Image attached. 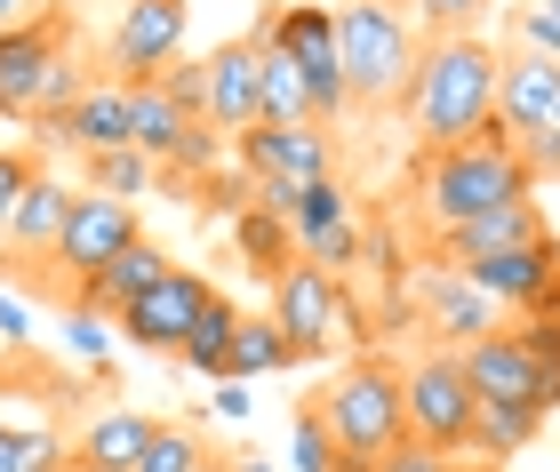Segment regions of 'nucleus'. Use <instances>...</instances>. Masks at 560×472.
<instances>
[{
  "label": "nucleus",
  "mask_w": 560,
  "mask_h": 472,
  "mask_svg": "<svg viewBox=\"0 0 560 472\" xmlns=\"http://www.w3.org/2000/svg\"><path fill=\"white\" fill-rule=\"evenodd\" d=\"M456 472H504V464H456Z\"/></svg>",
  "instance_id": "3c124183"
},
{
  "label": "nucleus",
  "mask_w": 560,
  "mask_h": 472,
  "mask_svg": "<svg viewBox=\"0 0 560 472\" xmlns=\"http://www.w3.org/2000/svg\"><path fill=\"white\" fill-rule=\"evenodd\" d=\"M72 472H96V464H72Z\"/></svg>",
  "instance_id": "864d4df0"
},
{
  "label": "nucleus",
  "mask_w": 560,
  "mask_h": 472,
  "mask_svg": "<svg viewBox=\"0 0 560 472\" xmlns=\"http://www.w3.org/2000/svg\"><path fill=\"white\" fill-rule=\"evenodd\" d=\"M224 472H272V464H257V457H241V464H224Z\"/></svg>",
  "instance_id": "49530a36"
},
{
  "label": "nucleus",
  "mask_w": 560,
  "mask_h": 472,
  "mask_svg": "<svg viewBox=\"0 0 560 472\" xmlns=\"http://www.w3.org/2000/svg\"><path fill=\"white\" fill-rule=\"evenodd\" d=\"M137 88V153L144 161H176V153H185V137H192V120L185 113H176V96L161 88V81H129Z\"/></svg>",
  "instance_id": "bb28decb"
},
{
  "label": "nucleus",
  "mask_w": 560,
  "mask_h": 472,
  "mask_svg": "<svg viewBox=\"0 0 560 472\" xmlns=\"http://www.w3.org/2000/svg\"><path fill=\"white\" fill-rule=\"evenodd\" d=\"M72 40H81V16L72 9H40V16L0 24V120H33L48 64H57Z\"/></svg>",
  "instance_id": "6e6552de"
},
{
  "label": "nucleus",
  "mask_w": 560,
  "mask_h": 472,
  "mask_svg": "<svg viewBox=\"0 0 560 472\" xmlns=\"http://www.w3.org/2000/svg\"><path fill=\"white\" fill-rule=\"evenodd\" d=\"M209 409L224 416V425H241V416H257V392H248L241 377H224V385H217V401H209Z\"/></svg>",
  "instance_id": "c03bdc74"
},
{
  "label": "nucleus",
  "mask_w": 560,
  "mask_h": 472,
  "mask_svg": "<svg viewBox=\"0 0 560 472\" xmlns=\"http://www.w3.org/2000/svg\"><path fill=\"white\" fill-rule=\"evenodd\" d=\"M233 233H241V257H248V272H257L265 288H272V281H280L289 264H304V257H296V233L280 225V216H265L257 201L241 209V225H233Z\"/></svg>",
  "instance_id": "c756f323"
},
{
  "label": "nucleus",
  "mask_w": 560,
  "mask_h": 472,
  "mask_svg": "<svg viewBox=\"0 0 560 472\" xmlns=\"http://www.w3.org/2000/svg\"><path fill=\"white\" fill-rule=\"evenodd\" d=\"M233 337H241V305H233V296L217 288V305L200 312V329H192V344H185V353H176V361H185L192 377L224 385V377H233Z\"/></svg>",
  "instance_id": "cd10ccee"
},
{
  "label": "nucleus",
  "mask_w": 560,
  "mask_h": 472,
  "mask_svg": "<svg viewBox=\"0 0 560 472\" xmlns=\"http://www.w3.org/2000/svg\"><path fill=\"white\" fill-rule=\"evenodd\" d=\"M417 312H424V329L441 337L448 353H465V344L513 329V312H504L497 296L472 281V272H456V264H424V272H417Z\"/></svg>",
  "instance_id": "f8f14e48"
},
{
  "label": "nucleus",
  "mask_w": 560,
  "mask_h": 472,
  "mask_svg": "<svg viewBox=\"0 0 560 472\" xmlns=\"http://www.w3.org/2000/svg\"><path fill=\"white\" fill-rule=\"evenodd\" d=\"M385 472H456V457H441V449H424V440H409V449H393V457H385Z\"/></svg>",
  "instance_id": "37998d69"
},
{
  "label": "nucleus",
  "mask_w": 560,
  "mask_h": 472,
  "mask_svg": "<svg viewBox=\"0 0 560 472\" xmlns=\"http://www.w3.org/2000/svg\"><path fill=\"white\" fill-rule=\"evenodd\" d=\"M545 233H552V225H545L537 192H528V201H504V209H489V216H472V225H456V233H441V240H424V264H480V257H513V248L545 240Z\"/></svg>",
  "instance_id": "f3484780"
},
{
  "label": "nucleus",
  "mask_w": 560,
  "mask_h": 472,
  "mask_svg": "<svg viewBox=\"0 0 560 472\" xmlns=\"http://www.w3.org/2000/svg\"><path fill=\"white\" fill-rule=\"evenodd\" d=\"M552 96H560V64L513 40V57H504V72H497V120H504L513 137H521V129H545V120H552Z\"/></svg>",
  "instance_id": "412c9836"
},
{
  "label": "nucleus",
  "mask_w": 560,
  "mask_h": 472,
  "mask_svg": "<svg viewBox=\"0 0 560 472\" xmlns=\"http://www.w3.org/2000/svg\"><path fill=\"white\" fill-rule=\"evenodd\" d=\"M545 129H552V137H560V96H552V120H545Z\"/></svg>",
  "instance_id": "8fccbe9b"
},
{
  "label": "nucleus",
  "mask_w": 560,
  "mask_h": 472,
  "mask_svg": "<svg viewBox=\"0 0 560 472\" xmlns=\"http://www.w3.org/2000/svg\"><path fill=\"white\" fill-rule=\"evenodd\" d=\"M137 240H144V225H137V209H129V201H105V192H81V201H72V216H65V240H57V272H48V281H57V288L72 296L81 281H96L105 264H120V257H129Z\"/></svg>",
  "instance_id": "1a4fd4ad"
},
{
  "label": "nucleus",
  "mask_w": 560,
  "mask_h": 472,
  "mask_svg": "<svg viewBox=\"0 0 560 472\" xmlns=\"http://www.w3.org/2000/svg\"><path fill=\"white\" fill-rule=\"evenodd\" d=\"M497 72H504V57L480 33L424 40V64H417L409 96H400L417 153H448V144H472L497 129Z\"/></svg>",
  "instance_id": "f257e3e1"
},
{
  "label": "nucleus",
  "mask_w": 560,
  "mask_h": 472,
  "mask_svg": "<svg viewBox=\"0 0 560 472\" xmlns=\"http://www.w3.org/2000/svg\"><path fill=\"white\" fill-rule=\"evenodd\" d=\"M337 472H385L393 449H409V368L385 353H361L337 385L320 392Z\"/></svg>",
  "instance_id": "7ed1b4c3"
},
{
  "label": "nucleus",
  "mask_w": 560,
  "mask_h": 472,
  "mask_svg": "<svg viewBox=\"0 0 560 472\" xmlns=\"http://www.w3.org/2000/svg\"><path fill=\"white\" fill-rule=\"evenodd\" d=\"M537 9H545V16H552V24H560V0H537Z\"/></svg>",
  "instance_id": "09e8293b"
},
{
  "label": "nucleus",
  "mask_w": 560,
  "mask_h": 472,
  "mask_svg": "<svg viewBox=\"0 0 560 472\" xmlns=\"http://www.w3.org/2000/svg\"><path fill=\"white\" fill-rule=\"evenodd\" d=\"M16 9H24V0H0V24H16Z\"/></svg>",
  "instance_id": "de8ad7c7"
},
{
  "label": "nucleus",
  "mask_w": 560,
  "mask_h": 472,
  "mask_svg": "<svg viewBox=\"0 0 560 472\" xmlns=\"http://www.w3.org/2000/svg\"><path fill=\"white\" fill-rule=\"evenodd\" d=\"M465 377H472L480 401H537V409H545V368L528 361L521 329H497V337L465 344ZM545 416H552V409H545Z\"/></svg>",
  "instance_id": "6ab92c4d"
},
{
  "label": "nucleus",
  "mask_w": 560,
  "mask_h": 472,
  "mask_svg": "<svg viewBox=\"0 0 560 472\" xmlns=\"http://www.w3.org/2000/svg\"><path fill=\"white\" fill-rule=\"evenodd\" d=\"M337 48H345L352 113H400V96L424 64V33L409 0H337Z\"/></svg>",
  "instance_id": "20e7f679"
},
{
  "label": "nucleus",
  "mask_w": 560,
  "mask_h": 472,
  "mask_svg": "<svg viewBox=\"0 0 560 472\" xmlns=\"http://www.w3.org/2000/svg\"><path fill=\"white\" fill-rule=\"evenodd\" d=\"M409 16H417L424 40H456V33H472V24L489 16V0H409Z\"/></svg>",
  "instance_id": "f704fd0d"
},
{
  "label": "nucleus",
  "mask_w": 560,
  "mask_h": 472,
  "mask_svg": "<svg viewBox=\"0 0 560 472\" xmlns=\"http://www.w3.org/2000/svg\"><path fill=\"white\" fill-rule=\"evenodd\" d=\"M33 185H40V161L16 153V144H0V240H9V225H16V209H24Z\"/></svg>",
  "instance_id": "c9c22d12"
},
{
  "label": "nucleus",
  "mask_w": 560,
  "mask_h": 472,
  "mask_svg": "<svg viewBox=\"0 0 560 472\" xmlns=\"http://www.w3.org/2000/svg\"><path fill=\"white\" fill-rule=\"evenodd\" d=\"M209 305H217V281H209V272H192V264H176L161 288H144L137 305L120 312V337H129L137 353H185Z\"/></svg>",
  "instance_id": "9b49d317"
},
{
  "label": "nucleus",
  "mask_w": 560,
  "mask_h": 472,
  "mask_svg": "<svg viewBox=\"0 0 560 472\" xmlns=\"http://www.w3.org/2000/svg\"><path fill=\"white\" fill-rule=\"evenodd\" d=\"M72 353L105 377V320H96V312H72Z\"/></svg>",
  "instance_id": "79ce46f5"
},
{
  "label": "nucleus",
  "mask_w": 560,
  "mask_h": 472,
  "mask_svg": "<svg viewBox=\"0 0 560 472\" xmlns=\"http://www.w3.org/2000/svg\"><path fill=\"white\" fill-rule=\"evenodd\" d=\"M280 368H296V344L280 329L272 312H241V337H233V377H280Z\"/></svg>",
  "instance_id": "c85d7f7f"
},
{
  "label": "nucleus",
  "mask_w": 560,
  "mask_h": 472,
  "mask_svg": "<svg viewBox=\"0 0 560 472\" xmlns=\"http://www.w3.org/2000/svg\"><path fill=\"white\" fill-rule=\"evenodd\" d=\"M513 33H521V48H537V57L560 64V24H552L545 9H521V16H513Z\"/></svg>",
  "instance_id": "a19ab883"
},
{
  "label": "nucleus",
  "mask_w": 560,
  "mask_h": 472,
  "mask_svg": "<svg viewBox=\"0 0 560 472\" xmlns=\"http://www.w3.org/2000/svg\"><path fill=\"white\" fill-rule=\"evenodd\" d=\"M537 425H545L537 401H480V416H472V457L480 464H513L528 440H537Z\"/></svg>",
  "instance_id": "393cba45"
},
{
  "label": "nucleus",
  "mask_w": 560,
  "mask_h": 472,
  "mask_svg": "<svg viewBox=\"0 0 560 472\" xmlns=\"http://www.w3.org/2000/svg\"><path fill=\"white\" fill-rule=\"evenodd\" d=\"M289 233H296V257H304V264H328V272L361 264V209H352V192H345L337 177H320V185L296 192Z\"/></svg>",
  "instance_id": "dca6fc26"
},
{
  "label": "nucleus",
  "mask_w": 560,
  "mask_h": 472,
  "mask_svg": "<svg viewBox=\"0 0 560 472\" xmlns=\"http://www.w3.org/2000/svg\"><path fill=\"white\" fill-rule=\"evenodd\" d=\"M272 320L289 329L296 368L328 361V344H345V337H369L361 312H352V296H345V272H328V264H289L280 272L272 281Z\"/></svg>",
  "instance_id": "423d86ee"
},
{
  "label": "nucleus",
  "mask_w": 560,
  "mask_h": 472,
  "mask_svg": "<svg viewBox=\"0 0 560 472\" xmlns=\"http://www.w3.org/2000/svg\"><path fill=\"white\" fill-rule=\"evenodd\" d=\"M417 216H424V240H441V233H456V225H472V216H489V209H504V201H528V168H521V144H513V129H497L489 137H472V144H448V153H417Z\"/></svg>",
  "instance_id": "f03ea898"
},
{
  "label": "nucleus",
  "mask_w": 560,
  "mask_h": 472,
  "mask_svg": "<svg viewBox=\"0 0 560 472\" xmlns=\"http://www.w3.org/2000/svg\"><path fill=\"white\" fill-rule=\"evenodd\" d=\"M521 168H528V185H560V137L552 129H521Z\"/></svg>",
  "instance_id": "58836bf2"
},
{
  "label": "nucleus",
  "mask_w": 560,
  "mask_h": 472,
  "mask_svg": "<svg viewBox=\"0 0 560 472\" xmlns=\"http://www.w3.org/2000/svg\"><path fill=\"white\" fill-rule=\"evenodd\" d=\"M72 201H81V192H72L65 177H48V168H40V185L24 192L16 225H9V240H0V272H16L24 288H57V281H48V264H57V240H65Z\"/></svg>",
  "instance_id": "ddd939ff"
},
{
  "label": "nucleus",
  "mask_w": 560,
  "mask_h": 472,
  "mask_svg": "<svg viewBox=\"0 0 560 472\" xmlns=\"http://www.w3.org/2000/svg\"><path fill=\"white\" fill-rule=\"evenodd\" d=\"M96 81H105V64L89 57V40H72L65 57L48 64V81H40V105H33V120H24V129H33L40 144H57V137H65V120L81 113V96H89Z\"/></svg>",
  "instance_id": "b1692460"
},
{
  "label": "nucleus",
  "mask_w": 560,
  "mask_h": 472,
  "mask_svg": "<svg viewBox=\"0 0 560 472\" xmlns=\"http://www.w3.org/2000/svg\"><path fill=\"white\" fill-rule=\"evenodd\" d=\"M48 472H72V457H65V464H48Z\"/></svg>",
  "instance_id": "603ef678"
},
{
  "label": "nucleus",
  "mask_w": 560,
  "mask_h": 472,
  "mask_svg": "<svg viewBox=\"0 0 560 472\" xmlns=\"http://www.w3.org/2000/svg\"><path fill=\"white\" fill-rule=\"evenodd\" d=\"M248 40L280 48V57H289V64L304 72L320 129H337V120L352 113V88H345V48H337V0H280L272 16L248 24Z\"/></svg>",
  "instance_id": "39448f33"
},
{
  "label": "nucleus",
  "mask_w": 560,
  "mask_h": 472,
  "mask_svg": "<svg viewBox=\"0 0 560 472\" xmlns=\"http://www.w3.org/2000/svg\"><path fill=\"white\" fill-rule=\"evenodd\" d=\"M168 64H185V0H120L105 72L113 81H161Z\"/></svg>",
  "instance_id": "9d476101"
},
{
  "label": "nucleus",
  "mask_w": 560,
  "mask_h": 472,
  "mask_svg": "<svg viewBox=\"0 0 560 472\" xmlns=\"http://www.w3.org/2000/svg\"><path fill=\"white\" fill-rule=\"evenodd\" d=\"M257 81H265V48L248 33L209 48V129L217 137H248L257 129Z\"/></svg>",
  "instance_id": "a211bd4d"
},
{
  "label": "nucleus",
  "mask_w": 560,
  "mask_h": 472,
  "mask_svg": "<svg viewBox=\"0 0 560 472\" xmlns=\"http://www.w3.org/2000/svg\"><path fill=\"white\" fill-rule=\"evenodd\" d=\"M65 457H72V449H65L48 425H33V433H24V425H0V472H48V464H65Z\"/></svg>",
  "instance_id": "473e14b6"
},
{
  "label": "nucleus",
  "mask_w": 560,
  "mask_h": 472,
  "mask_svg": "<svg viewBox=\"0 0 560 472\" xmlns=\"http://www.w3.org/2000/svg\"><path fill=\"white\" fill-rule=\"evenodd\" d=\"M161 416H137V409H96L81 433H72V464H96V472H137Z\"/></svg>",
  "instance_id": "5701e85b"
},
{
  "label": "nucleus",
  "mask_w": 560,
  "mask_h": 472,
  "mask_svg": "<svg viewBox=\"0 0 560 472\" xmlns=\"http://www.w3.org/2000/svg\"><path fill=\"white\" fill-rule=\"evenodd\" d=\"M0 329H9V344H24V312L9 305V296H0Z\"/></svg>",
  "instance_id": "a18cd8bd"
},
{
  "label": "nucleus",
  "mask_w": 560,
  "mask_h": 472,
  "mask_svg": "<svg viewBox=\"0 0 560 472\" xmlns=\"http://www.w3.org/2000/svg\"><path fill=\"white\" fill-rule=\"evenodd\" d=\"M224 161V137L209 129V120H192V137H185V153H176L168 168H185V177H209V168Z\"/></svg>",
  "instance_id": "ea45409f"
},
{
  "label": "nucleus",
  "mask_w": 560,
  "mask_h": 472,
  "mask_svg": "<svg viewBox=\"0 0 560 472\" xmlns=\"http://www.w3.org/2000/svg\"><path fill=\"white\" fill-rule=\"evenodd\" d=\"M265 48V40H257ZM257 120L265 129H313V88H304V72L280 57V48H265V81H257Z\"/></svg>",
  "instance_id": "a878e982"
},
{
  "label": "nucleus",
  "mask_w": 560,
  "mask_h": 472,
  "mask_svg": "<svg viewBox=\"0 0 560 472\" xmlns=\"http://www.w3.org/2000/svg\"><path fill=\"white\" fill-rule=\"evenodd\" d=\"M472 416H480V392L465 377V353H424L409 368V440H424V449L441 457H465L472 449Z\"/></svg>",
  "instance_id": "0eeeda50"
},
{
  "label": "nucleus",
  "mask_w": 560,
  "mask_h": 472,
  "mask_svg": "<svg viewBox=\"0 0 560 472\" xmlns=\"http://www.w3.org/2000/svg\"><path fill=\"white\" fill-rule=\"evenodd\" d=\"M120 144H137V88L105 72V81H96V88L81 96V113L65 120L57 153H81V161H96V153H120Z\"/></svg>",
  "instance_id": "aec40b11"
},
{
  "label": "nucleus",
  "mask_w": 560,
  "mask_h": 472,
  "mask_svg": "<svg viewBox=\"0 0 560 472\" xmlns=\"http://www.w3.org/2000/svg\"><path fill=\"white\" fill-rule=\"evenodd\" d=\"M161 88L176 96V113H185V120H209V57L168 64V72H161Z\"/></svg>",
  "instance_id": "4c0bfd02"
},
{
  "label": "nucleus",
  "mask_w": 560,
  "mask_h": 472,
  "mask_svg": "<svg viewBox=\"0 0 560 472\" xmlns=\"http://www.w3.org/2000/svg\"><path fill=\"white\" fill-rule=\"evenodd\" d=\"M521 344H528V361L545 368V409H560V312L552 320H513Z\"/></svg>",
  "instance_id": "e433bc0d"
},
{
  "label": "nucleus",
  "mask_w": 560,
  "mask_h": 472,
  "mask_svg": "<svg viewBox=\"0 0 560 472\" xmlns=\"http://www.w3.org/2000/svg\"><path fill=\"white\" fill-rule=\"evenodd\" d=\"M456 272H472L513 320H552L560 312V240L552 233L513 248V257H480V264H456Z\"/></svg>",
  "instance_id": "4468645a"
},
{
  "label": "nucleus",
  "mask_w": 560,
  "mask_h": 472,
  "mask_svg": "<svg viewBox=\"0 0 560 472\" xmlns=\"http://www.w3.org/2000/svg\"><path fill=\"white\" fill-rule=\"evenodd\" d=\"M161 185V161H144L137 144H120V153H96L89 161V192H105V201H144V192Z\"/></svg>",
  "instance_id": "7c9ffc66"
},
{
  "label": "nucleus",
  "mask_w": 560,
  "mask_h": 472,
  "mask_svg": "<svg viewBox=\"0 0 560 472\" xmlns=\"http://www.w3.org/2000/svg\"><path fill=\"white\" fill-rule=\"evenodd\" d=\"M233 153H241V168H248V185H320V177H337V137L320 129H248V137H233Z\"/></svg>",
  "instance_id": "2eb2a0df"
},
{
  "label": "nucleus",
  "mask_w": 560,
  "mask_h": 472,
  "mask_svg": "<svg viewBox=\"0 0 560 472\" xmlns=\"http://www.w3.org/2000/svg\"><path fill=\"white\" fill-rule=\"evenodd\" d=\"M168 272H176V264L161 257V248H152V240H137V248H129V257H120V264H105V272H96V281H81V288H72V312L120 320V312H129V305H137L144 288H161Z\"/></svg>",
  "instance_id": "4be33fe9"
},
{
  "label": "nucleus",
  "mask_w": 560,
  "mask_h": 472,
  "mask_svg": "<svg viewBox=\"0 0 560 472\" xmlns=\"http://www.w3.org/2000/svg\"><path fill=\"white\" fill-rule=\"evenodd\" d=\"M137 472H224V464L200 449V425H185V416H176V425L152 433V449H144V464H137Z\"/></svg>",
  "instance_id": "2f4dec72"
},
{
  "label": "nucleus",
  "mask_w": 560,
  "mask_h": 472,
  "mask_svg": "<svg viewBox=\"0 0 560 472\" xmlns=\"http://www.w3.org/2000/svg\"><path fill=\"white\" fill-rule=\"evenodd\" d=\"M289 464H296V472H337V440H328V416H320V401H304V409H296Z\"/></svg>",
  "instance_id": "72a5a7b5"
}]
</instances>
